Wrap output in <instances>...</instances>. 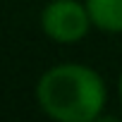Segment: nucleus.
I'll return each mask as SVG.
<instances>
[{"label":"nucleus","instance_id":"f03ea898","mask_svg":"<svg viewBox=\"0 0 122 122\" xmlns=\"http://www.w3.org/2000/svg\"><path fill=\"white\" fill-rule=\"evenodd\" d=\"M38 26L48 41L72 46L91 34L93 22L84 0H48L38 15Z\"/></svg>","mask_w":122,"mask_h":122},{"label":"nucleus","instance_id":"20e7f679","mask_svg":"<svg viewBox=\"0 0 122 122\" xmlns=\"http://www.w3.org/2000/svg\"><path fill=\"white\" fill-rule=\"evenodd\" d=\"M115 91H117V103H120V110H122V70L117 74V84H115Z\"/></svg>","mask_w":122,"mask_h":122},{"label":"nucleus","instance_id":"7ed1b4c3","mask_svg":"<svg viewBox=\"0 0 122 122\" xmlns=\"http://www.w3.org/2000/svg\"><path fill=\"white\" fill-rule=\"evenodd\" d=\"M93 29L101 34H122V0H84Z\"/></svg>","mask_w":122,"mask_h":122},{"label":"nucleus","instance_id":"f257e3e1","mask_svg":"<svg viewBox=\"0 0 122 122\" xmlns=\"http://www.w3.org/2000/svg\"><path fill=\"white\" fill-rule=\"evenodd\" d=\"M34 96L55 122H96L108 105V84L91 65L57 62L41 72Z\"/></svg>","mask_w":122,"mask_h":122}]
</instances>
